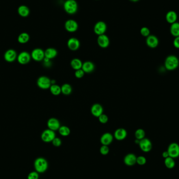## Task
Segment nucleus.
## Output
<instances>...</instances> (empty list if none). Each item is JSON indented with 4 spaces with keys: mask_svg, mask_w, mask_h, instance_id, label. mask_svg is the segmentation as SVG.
Instances as JSON below:
<instances>
[{
    "mask_svg": "<svg viewBox=\"0 0 179 179\" xmlns=\"http://www.w3.org/2000/svg\"><path fill=\"white\" fill-rule=\"evenodd\" d=\"M179 65V60L175 55H169L165 60L164 66L169 71H173L177 69Z\"/></svg>",
    "mask_w": 179,
    "mask_h": 179,
    "instance_id": "nucleus-1",
    "label": "nucleus"
},
{
    "mask_svg": "<svg viewBox=\"0 0 179 179\" xmlns=\"http://www.w3.org/2000/svg\"><path fill=\"white\" fill-rule=\"evenodd\" d=\"M34 167L36 171L38 173H44L48 169V163L47 161L44 158H38L36 159L34 162Z\"/></svg>",
    "mask_w": 179,
    "mask_h": 179,
    "instance_id": "nucleus-2",
    "label": "nucleus"
},
{
    "mask_svg": "<svg viewBox=\"0 0 179 179\" xmlns=\"http://www.w3.org/2000/svg\"><path fill=\"white\" fill-rule=\"evenodd\" d=\"M65 11L69 14H74L78 11V3L75 0H66L64 3Z\"/></svg>",
    "mask_w": 179,
    "mask_h": 179,
    "instance_id": "nucleus-3",
    "label": "nucleus"
},
{
    "mask_svg": "<svg viewBox=\"0 0 179 179\" xmlns=\"http://www.w3.org/2000/svg\"><path fill=\"white\" fill-rule=\"evenodd\" d=\"M169 157L177 158L179 157V145L177 142H172L168 146L167 149Z\"/></svg>",
    "mask_w": 179,
    "mask_h": 179,
    "instance_id": "nucleus-4",
    "label": "nucleus"
},
{
    "mask_svg": "<svg viewBox=\"0 0 179 179\" xmlns=\"http://www.w3.org/2000/svg\"><path fill=\"white\" fill-rule=\"evenodd\" d=\"M56 137V134L54 131L50 129H47L44 131L41 135V140L45 142H51Z\"/></svg>",
    "mask_w": 179,
    "mask_h": 179,
    "instance_id": "nucleus-5",
    "label": "nucleus"
},
{
    "mask_svg": "<svg viewBox=\"0 0 179 179\" xmlns=\"http://www.w3.org/2000/svg\"><path fill=\"white\" fill-rule=\"evenodd\" d=\"M37 84L38 86L41 89H48L51 86V82L48 77L41 76L38 79Z\"/></svg>",
    "mask_w": 179,
    "mask_h": 179,
    "instance_id": "nucleus-6",
    "label": "nucleus"
},
{
    "mask_svg": "<svg viewBox=\"0 0 179 179\" xmlns=\"http://www.w3.org/2000/svg\"><path fill=\"white\" fill-rule=\"evenodd\" d=\"M138 145L140 149L144 153L150 152L153 148L152 142L148 138H144L140 140Z\"/></svg>",
    "mask_w": 179,
    "mask_h": 179,
    "instance_id": "nucleus-7",
    "label": "nucleus"
},
{
    "mask_svg": "<svg viewBox=\"0 0 179 179\" xmlns=\"http://www.w3.org/2000/svg\"><path fill=\"white\" fill-rule=\"evenodd\" d=\"M107 30V25L103 21H99L94 26V32L97 35L104 34Z\"/></svg>",
    "mask_w": 179,
    "mask_h": 179,
    "instance_id": "nucleus-8",
    "label": "nucleus"
},
{
    "mask_svg": "<svg viewBox=\"0 0 179 179\" xmlns=\"http://www.w3.org/2000/svg\"><path fill=\"white\" fill-rule=\"evenodd\" d=\"M31 57L36 61H41L45 58V51L40 48H36L32 51Z\"/></svg>",
    "mask_w": 179,
    "mask_h": 179,
    "instance_id": "nucleus-9",
    "label": "nucleus"
},
{
    "mask_svg": "<svg viewBox=\"0 0 179 179\" xmlns=\"http://www.w3.org/2000/svg\"><path fill=\"white\" fill-rule=\"evenodd\" d=\"M65 27L68 32L73 33L76 32L78 29V24L75 20L68 19L65 22Z\"/></svg>",
    "mask_w": 179,
    "mask_h": 179,
    "instance_id": "nucleus-10",
    "label": "nucleus"
},
{
    "mask_svg": "<svg viewBox=\"0 0 179 179\" xmlns=\"http://www.w3.org/2000/svg\"><path fill=\"white\" fill-rule=\"evenodd\" d=\"M17 59L21 65H26L30 61L31 55L27 51H22L17 56Z\"/></svg>",
    "mask_w": 179,
    "mask_h": 179,
    "instance_id": "nucleus-11",
    "label": "nucleus"
},
{
    "mask_svg": "<svg viewBox=\"0 0 179 179\" xmlns=\"http://www.w3.org/2000/svg\"><path fill=\"white\" fill-rule=\"evenodd\" d=\"M146 42L148 46L151 48H156L159 43L158 37L153 35H150L149 36H148Z\"/></svg>",
    "mask_w": 179,
    "mask_h": 179,
    "instance_id": "nucleus-12",
    "label": "nucleus"
},
{
    "mask_svg": "<svg viewBox=\"0 0 179 179\" xmlns=\"http://www.w3.org/2000/svg\"><path fill=\"white\" fill-rule=\"evenodd\" d=\"M97 44L100 47L102 48H106L110 45V39L107 36L103 34L98 36Z\"/></svg>",
    "mask_w": 179,
    "mask_h": 179,
    "instance_id": "nucleus-13",
    "label": "nucleus"
},
{
    "mask_svg": "<svg viewBox=\"0 0 179 179\" xmlns=\"http://www.w3.org/2000/svg\"><path fill=\"white\" fill-rule=\"evenodd\" d=\"M67 46L69 49L71 51H77L80 47V43L76 38H70L68 40Z\"/></svg>",
    "mask_w": 179,
    "mask_h": 179,
    "instance_id": "nucleus-14",
    "label": "nucleus"
},
{
    "mask_svg": "<svg viewBox=\"0 0 179 179\" xmlns=\"http://www.w3.org/2000/svg\"><path fill=\"white\" fill-rule=\"evenodd\" d=\"M17 57V53L13 49H9L4 54V59L8 62L14 61Z\"/></svg>",
    "mask_w": 179,
    "mask_h": 179,
    "instance_id": "nucleus-15",
    "label": "nucleus"
},
{
    "mask_svg": "<svg viewBox=\"0 0 179 179\" xmlns=\"http://www.w3.org/2000/svg\"><path fill=\"white\" fill-rule=\"evenodd\" d=\"M47 126L52 131H57L60 127V123L59 120L56 118H51L47 121Z\"/></svg>",
    "mask_w": 179,
    "mask_h": 179,
    "instance_id": "nucleus-16",
    "label": "nucleus"
},
{
    "mask_svg": "<svg viewBox=\"0 0 179 179\" xmlns=\"http://www.w3.org/2000/svg\"><path fill=\"white\" fill-rule=\"evenodd\" d=\"M137 157L134 153H128L124 157V162L128 166H132L136 163Z\"/></svg>",
    "mask_w": 179,
    "mask_h": 179,
    "instance_id": "nucleus-17",
    "label": "nucleus"
},
{
    "mask_svg": "<svg viewBox=\"0 0 179 179\" xmlns=\"http://www.w3.org/2000/svg\"><path fill=\"white\" fill-rule=\"evenodd\" d=\"M113 140V136L110 132H106L103 135L100 139L102 145H110Z\"/></svg>",
    "mask_w": 179,
    "mask_h": 179,
    "instance_id": "nucleus-18",
    "label": "nucleus"
},
{
    "mask_svg": "<svg viewBox=\"0 0 179 179\" xmlns=\"http://www.w3.org/2000/svg\"><path fill=\"white\" fill-rule=\"evenodd\" d=\"M127 136V131L125 129L120 128L116 130L114 132V137L118 140H123L126 138Z\"/></svg>",
    "mask_w": 179,
    "mask_h": 179,
    "instance_id": "nucleus-19",
    "label": "nucleus"
},
{
    "mask_svg": "<svg viewBox=\"0 0 179 179\" xmlns=\"http://www.w3.org/2000/svg\"><path fill=\"white\" fill-rule=\"evenodd\" d=\"M91 111L92 114L94 116L99 118L100 116L103 114V108L102 106L100 104H95L93 105V106L92 107Z\"/></svg>",
    "mask_w": 179,
    "mask_h": 179,
    "instance_id": "nucleus-20",
    "label": "nucleus"
},
{
    "mask_svg": "<svg viewBox=\"0 0 179 179\" xmlns=\"http://www.w3.org/2000/svg\"><path fill=\"white\" fill-rule=\"evenodd\" d=\"M177 13L174 11H170L168 12L166 15V19L167 22L169 24H173L177 22Z\"/></svg>",
    "mask_w": 179,
    "mask_h": 179,
    "instance_id": "nucleus-21",
    "label": "nucleus"
},
{
    "mask_svg": "<svg viewBox=\"0 0 179 179\" xmlns=\"http://www.w3.org/2000/svg\"><path fill=\"white\" fill-rule=\"evenodd\" d=\"M94 68H95V66L93 63L91 61H88L85 62L83 64L81 69L83 70L84 72L89 73L93 71Z\"/></svg>",
    "mask_w": 179,
    "mask_h": 179,
    "instance_id": "nucleus-22",
    "label": "nucleus"
},
{
    "mask_svg": "<svg viewBox=\"0 0 179 179\" xmlns=\"http://www.w3.org/2000/svg\"><path fill=\"white\" fill-rule=\"evenodd\" d=\"M58 52L56 49L54 48H49L45 51V57L49 59L54 58L57 56Z\"/></svg>",
    "mask_w": 179,
    "mask_h": 179,
    "instance_id": "nucleus-23",
    "label": "nucleus"
},
{
    "mask_svg": "<svg viewBox=\"0 0 179 179\" xmlns=\"http://www.w3.org/2000/svg\"><path fill=\"white\" fill-rule=\"evenodd\" d=\"M170 33L174 37L179 36V23L175 22L171 25Z\"/></svg>",
    "mask_w": 179,
    "mask_h": 179,
    "instance_id": "nucleus-24",
    "label": "nucleus"
},
{
    "mask_svg": "<svg viewBox=\"0 0 179 179\" xmlns=\"http://www.w3.org/2000/svg\"><path fill=\"white\" fill-rule=\"evenodd\" d=\"M70 65L73 69H75V70H77L82 68L83 63L80 59L78 58H75L71 60Z\"/></svg>",
    "mask_w": 179,
    "mask_h": 179,
    "instance_id": "nucleus-25",
    "label": "nucleus"
},
{
    "mask_svg": "<svg viewBox=\"0 0 179 179\" xmlns=\"http://www.w3.org/2000/svg\"><path fill=\"white\" fill-rule=\"evenodd\" d=\"M164 163L165 166L169 169H172L175 167V160L172 157H168V158L164 159Z\"/></svg>",
    "mask_w": 179,
    "mask_h": 179,
    "instance_id": "nucleus-26",
    "label": "nucleus"
},
{
    "mask_svg": "<svg viewBox=\"0 0 179 179\" xmlns=\"http://www.w3.org/2000/svg\"><path fill=\"white\" fill-rule=\"evenodd\" d=\"M18 13L22 17H27L30 14V9L26 6H20L18 9Z\"/></svg>",
    "mask_w": 179,
    "mask_h": 179,
    "instance_id": "nucleus-27",
    "label": "nucleus"
},
{
    "mask_svg": "<svg viewBox=\"0 0 179 179\" xmlns=\"http://www.w3.org/2000/svg\"><path fill=\"white\" fill-rule=\"evenodd\" d=\"M61 93L65 95L70 94L72 91V88L71 87V86L68 83L63 84L61 87Z\"/></svg>",
    "mask_w": 179,
    "mask_h": 179,
    "instance_id": "nucleus-28",
    "label": "nucleus"
},
{
    "mask_svg": "<svg viewBox=\"0 0 179 179\" xmlns=\"http://www.w3.org/2000/svg\"><path fill=\"white\" fill-rule=\"evenodd\" d=\"M50 91L52 94L54 95H59L61 93V87L57 84H52L50 87Z\"/></svg>",
    "mask_w": 179,
    "mask_h": 179,
    "instance_id": "nucleus-29",
    "label": "nucleus"
},
{
    "mask_svg": "<svg viewBox=\"0 0 179 179\" xmlns=\"http://www.w3.org/2000/svg\"><path fill=\"white\" fill-rule=\"evenodd\" d=\"M30 40V35L26 33H23L18 37V41L21 44H25Z\"/></svg>",
    "mask_w": 179,
    "mask_h": 179,
    "instance_id": "nucleus-30",
    "label": "nucleus"
},
{
    "mask_svg": "<svg viewBox=\"0 0 179 179\" xmlns=\"http://www.w3.org/2000/svg\"><path fill=\"white\" fill-rule=\"evenodd\" d=\"M58 131H59L60 134L62 136H68L70 134V129L69 127L65 126H60Z\"/></svg>",
    "mask_w": 179,
    "mask_h": 179,
    "instance_id": "nucleus-31",
    "label": "nucleus"
},
{
    "mask_svg": "<svg viewBox=\"0 0 179 179\" xmlns=\"http://www.w3.org/2000/svg\"><path fill=\"white\" fill-rule=\"evenodd\" d=\"M145 132L143 129H138L135 132V136L136 137V139L138 140H142L145 138Z\"/></svg>",
    "mask_w": 179,
    "mask_h": 179,
    "instance_id": "nucleus-32",
    "label": "nucleus"
},
{
    "mask_svg": "<svg viewBox=\"0 0 179 179\" xmlns=\"http://www.w3.org/2000/svg\"><path fill=\"white\" fill-rule=\"evenodd\" d=\"M140 33L142 36L147 37L148 36L150 35V31L149 28L147 27H143L140 29Z\"/></svg>",
    "mask_w": 179,
    "mask_h": 179,
    "instance_id": "nucleus-33",
    "label": "nucleus"
},
{
    "mask_svg": "<svg viewBox=\"0 0 179 179\" xmlns=\"http://www.w3.org/2000/svg\"><path fill=\"white\" fill-rule=\"evenodd\" d=\"M146 162H147V159L144 156H140L137 157L136 163L139 165L143 166L146 163Z\"/></svg>",
    "mask_w": 179,
    "mask_h": 179,
    "instance_id": "nucleus-34",
    "label": "nucleus"
},
{
    "mask_svg": "<svg viewBox=\"0 0 179 179\" xmlns=\"http://www.w3.org/2000/svg\"><path fill=\"white\" fill-rule=\"evenodd\" d=\"M100 151L101 155H103V156L107 155L110 151V149H109L108 146L102 145V146H101L100 148Z\"/></svg>",
    "mask_w": 179,
    "mask_h": 179,
    "instance_id": "nucleus-35",
    "label": "nucleus"
},
{
    "mask_svg": "<svg viewBox=\"0 0 179 179\" xmlns=\"http://www.w3.org/2000/svg\"><path fill=\"white\" fill-rule=\"evenodd\" d=\"M27 179H39V174L37 171L31 172L27 176Z\"/></svg>",
    "mask_w": 179,
    "mask_h": 179,
    "instance_id": "nucleus-36",
    "label": "nucleus"
},
{
    "mask_svg": "<svg viewBox=\"0 0 179 179\" xmlns=\"http://www.w3.org/2000/svg\"><path fill=\"white\" fill-rule=\"evenodd\" d=\"M99 121L102 124H106L108 121L107 116L105 114H102L99 117Z\"/></svg>",
    "mask_w": 179,
    "mask_h": 179,
    "instance_id": "nucleus-37",
    "label": "nucleus"
},
{
    "mask_svg": "<svg viewBox=\"0 0 179 179\" xmlns=\"http://www.w3.org/2000/svg\"><path fill=\"white\" fill-rule=\"evenodd\" d=\"M84 73H85V72L82 69H79V70H75V76L77 78H82V77L84 76Z\"/></svg>",
    "mask_w": 179,
    "mask_h": 179,
    "instance_id": "nucleus-38",
    "label": "nucleus"
},
{
    "mask_svg": "<svg viewBox=\"0 0 179 179\" xmlns=\"http://www.w3.org/2000/svg\"><path fill=\"white\" fill-rule=\"evenodd\" d=\"M52 145L54 146V147H60L61 145L62 142L61 140L58 137H55L54 139L52 141Z\"/></svg>",
    "mask_w": 179,
    "mask_h": 179,
    "instance_id": "nucleus-39",
    "label": "nucleus"
},
{
    "mask_svg": "<svg viewBox=\"0 0 179 179\" xmlns=\"http://www.w3.org/2000/svg\"><path fill=\"white\" fill-rule=\"evenodd\" d=\"M173 44L175 48L179 49V36L176 37L174 39Z\"/></svg>",
    "mask_w": 179,
    "mask_h": 179,
    "instance_id": "nucleus-40",
    "label": "nucleus"
},
{
    "mask_svg": "<svg viewBox=\"0 0 179 179\" xmlns=\"http://www.w3.org/2000/svg\"><path fill=\"white\" fill-rule=\"evenodd\" d=\"M162 156L164 159L167 158H168V157H169V153H168L167 150L163 151V152L162 153Z\"/></svg>",
    "mask_w": 179,
    "mask_h": 179,
    "instance_id": "nucleus-41",
    "label": "nucleus"
},
{
    "mask_svg": "<svg viewBox=\"0 0 179 179\" xmlns=\"http://www.w3.org/2000/svg\"><path fill=\"white\" fill-rule=\"evenodd\" d=\"M139 142H140V140H138V139H137L135 140V143L136 144H138V145L139 144Z\"/></svg>",
    "mask_w": 179,
    "mask_h": 179,
    "instance_id": "nucleus-42",
    "label": "nucleus"
},
{
    "mask_svg": "<svg viewBox=\"0 0 179 179\" xmlns=\"http://www.w3.org/2000/svg\"><path fill=\"white\" fill-rule=\"evenodd\" d=\"M129 1H132V2H137V1H139V0H129Z\"/></svg>",
    "mask_w": 179,
    "mask_h": 179,
    "instance_id": "nucleus-43",
    "label": "nucleus"
}]
</instances>
